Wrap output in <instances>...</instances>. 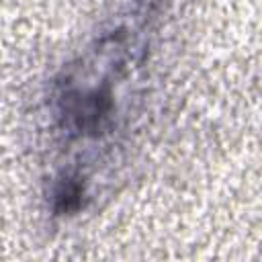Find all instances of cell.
I'll list each match as a JSON object with an SVG mask.
<instances>
[{"mask_svg": "<svg viewBox=\"0 0 262 262\" xmlns=\"http://www.w3.org/2000/svg\"><path fill=\"white\" fill-rule=\"evenodd\" d=\"M151 12V10H149ZM147 12V14H149ZM119 23L61 72L53 90V117L66 139H100L113 131L127 80L145 63L149 16Z\"/></svg>", "mask_w": 262, "mask_h": 262, "instance_id": "obj_1", "label": "cell"}]
</instances>
